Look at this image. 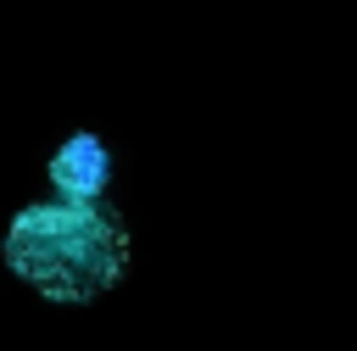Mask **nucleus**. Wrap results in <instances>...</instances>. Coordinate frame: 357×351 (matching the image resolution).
Returning <instances> with one entry per match:
<instances>
[{"mask_svg":"<svg viewBox=\"0 0 357 351\" xmlns=\"http://www.w3.org/2000/svg\"><path fill=\"white\" fill-rule=\"evenodd\" d=\"M6 267L50 301H89L128 267V234L112 212L78 201L22 206L6 228Z\"/></svg>","mask_w":357,"mask_h":351,"instance_id":"f257e3e1","label":"nucleus"},{"mask_svg":"<svg viewBox=\"0 0 357 351\" xmlns=\"http://www.w3.org/2000/svg\"><path fill=\"white\" fill-rule=\"evenodd\" d=\"M112 178V156L95 134H73L56 156H50V184L61 189V201H78V206H95L100 189Z\"/></svg>","mask_w":357,"mask_h":351,"instance_id":"f03ea898","label":"nucleus"}]
</instances>
